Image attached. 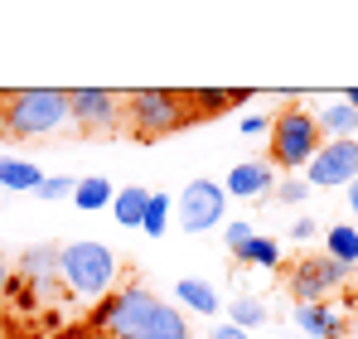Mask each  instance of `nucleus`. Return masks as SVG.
I'll return each instance as SVG.
<instances>
[{"instance_id":"obj_1","label":"nucleus","mask_w":358,"mask_h":339,"mask_svg":"<svg viewBox=\"0 0 358 339\" xmlns=\"http://www.w3.org/2000/svg\"><path fill=\"white\" fill-rule=\"evenodd\" d=\"M117 277H121V257L107 247V242H63L59 247V286L73 296V300H107L117 291Z\"/></svg>"},{"instance_id":"obj_2","label":"nucleus","mask_w":358,"mask_h":339,"mask_svg":"<svg viewBox=\"0 0 358 339\" xmlns=\"http://www.w3.org/2000/svg\"><path fill=\"white\" fill-rule=\"evenodd\" d=\"M0 121L10 136H59L73 126V112H68V92L63 88H20L0 102Z\"/></svg>"},{"instance_id":"obj_3","label":"nucleus","mask_w":358,"mask_h":339,"mask_svg":"<svg viewBox=\"0 0 358 339\" xmlns=\"http://www.w3.org/2000/svg\"><path fill=\"white\" fill-rule=\"evenodd\" d=\"M126 121L141 141H160L179 131L184 121H194V107H189V92H170V88H136L126 97Z\"/></svg>"},{"instance_id":"obj_4","label":"nucleus","mask_w":358,"mask_h":339,"mask_svg":"<svg viewBox=\"0 0 358 339\" xmlns=\"http://www.w3.org/2000/svg\"><path fill=\"white\" fill-rule=\"evenodd\" d=\"M155 305H160V296H150L145 286H121V291L107 296V300L92 305V335H102V339H136L145 325H150Z\"/></svg>"},{"instance_id":"obj_5","label":"nucleus","mask_w":358,"mask_h":339,"mask_svg":"<svg viewBox=\"0 0 358 339\" xmlns=\"http://www.w3.org/2000/svg\"><path fill=\"white\" fill-rule=\"evenodd\" d=\"M320 151V126L315 112H305L300 102H286L281 112H271V160L286 170H305Z\"/></svg>"},{"instance_id":"obj_6","label":"nucleus","mask_w":358,"mask_h":339,"mask_svg":"<svg viewBox=\"0 0 358 339\" xmlns=\"http://www.w3.org/2000/svg\"><path fill=\"white\" fill-rule=\"evenodd\" d=\"M349 282H354V267H344L334 257H305V262L291 267V296H296V305H320V300L339 296Z\"/></svg>"},{"instance_id":"obj_7","label":"nucleus","mask_w":358,"mask_h":339,"mask_svg":"<svg viewBox=\"0 0 358 339\" xmlns=\"http://www.w3.org/2000/svg\"><path fill=\"white\" fill-rule=\"evenodd\" d=\"M223 209H228V189H223L218 179H189L184 194H179V204H175L179 228L194 233V237L223 223Z\"/></svg>"},{"instance_id":"obj_8","label":"nucleus","mask_w":358,"mask_h":339,"mask_svg":"<svg viewBox=\"0 0 358 339\" xmlns=\"http://www.w3.org/2000/svg\"><path fill=\"white\" fill-rule=\"evenodd\" d=\"M68 112H73V126L102 136V131H117L126 121V97L112 92V88H73L68 92Z\"/></svg>"},{"instance_id":"obj_9","label":"nucleus","mask_w":358,"mask_h":339,"mask_svg":"<svg viewBox=\"0 0 358 339\" xmlns=\"http://www.w3.org/2000/svg\"><path fill=\"white\" fill-rule=\"evenodd\" d=\"M354 179H358V141H329L305 165L310 189H339V184H354Z\"/></svg>"},{"instance_id":"obj_10","label":"nucleus","mask_w":358,"mask_h":339,"mask_svg":"<svg viewBox=\"0 0 358 339\" xmlns=\"http://www.w3.org/2000/svg\"><path fill=\"white\" fill-rule=\"evenodd\" d=\"M15 282H24L29 296H34V305H44V300L54 296V286H59V247H54V242L24 247V252H20V267H15Z\"/></svg>"},{"instance_id":"obj_11","label":"nucleus","mask_w":358,"mask_h":339,"mask_svg":"<svg viewBox=\"0 0 358 339\" xmlns=\"http://www.w3.org/2000/svg\"><path fill=\"white\" fill-rule=\"evenodd\" d=\"M291 320H296V330L305 339H344V315H339V305H329V300H320V305H296Z\"/></svg>"},{"instance_id":"obj_12","label":"nucleus","mask_w":358,"mask_h":339,"mask_svg":"<svg viewBox=\"0 0 358 339\" xmlns=\"http://www.w3.org/2000/svg\"><path fill=\"white\" fill-rule=\"evenodd\" d=\"M271 184H276L271 160H242V165H233V170H228V179H223V189H228L233 199H262Z\"/></svg>"},{"instance_id":"obj_13","label":"nucleus","mask_w":358,"mask_h":339,"mask_svg":"<svg viewBox=\"0 0 358 339\" xmlns=\"http://www.w3.org/2000/svg\"><path fill=\"white\" fill-rule=\"evenodd\" d=\"M315 126H320V136H329V141H354L358 136V112L344 97H334V102H324V107L315 112Z\"/></svg>"},{"instance_id":"obj_14","label":"nucleus","mask_w":358,"mask_h":339,"mask_svg":"<svg viewBox=\"0 0 358 339\" xmlns=\"http://www.w3.org/2000/svg\"><path fill=\"white\" fill-rule=\"evenodd\" d=\"M136 339H194L189 335V320H184V310L179 305H155V315H150V325L141 330Z\"/></svg>"},{"instance_id":"obj_15","label":"nucleus","mask_w":358,"mask_h":339,"mask_svg":"<svg viewBox=\"0 0 358 339\" xmlns=\"http://www.w3.org/2000/svg\"><path fill=\"white\" fill-rule=\"evenodd\" d=\"M39 184H44V170L34 165V160L0 155V189H24V194H34Z\"/></svg>"},{"instance_id":"obj_16","label":"nucleus","mask_w":358,"mask_h":339,"mask_svg":"<svg viewBox=\"0 0 358 339\" xmlns=\"http://www.w3.org/2000/svg\"><path fill=\"white\" fill-rule=\"evenodd\" d=\"M112 179L107 174H87V179H78L73 184V204L83 209V214H97V209H112Z\"/></svg>"},{"instance_id":"obj_17","label":"nucleus","mask_w":358,"mask_h":339,"mask_svg":"<svg viewBox=\"0 0 358 339\" xmlns=\"http://www.w3.org/2000/svg\"><path fill=\"white\" fill-rule=\"evenodd\" d=\"M324 257H334V262H344V267L358 272V228L354 223H329L324 228Z\"/></svg>"},{"instance_id":"obj_18","label":"nucleus","mask_w":358,"mask_h":339,"mask_svg":"<svg viewBox=\"0 0 358 339\" xmlns=\"http://www.w3.org/2000/svg\"><path fill=\"white\" fill-rule=\"evenodd\" d=\"M175 300L189 305V310H199V315H218V310H223L218 291H213L208 282H199V277H184V282L175 286Z\"/></svg>"},{"instance_id":"obj_19","label":"nucleus","mask_w":358,"mask_h":339,"mask_svg":"<svg viewBox=\"0 0 358 339\" xmlns=\"http://www.w3.org/2000/svg\"><path fill=\"white\" fill-rule=\"evenodd\" d=\"M145 204H150V189H145V184H126V189L112 194V214H117V223H126V228H141Z\"/></svg>"},{"instance_id":"obj_20","label":"nucleus","mask_w":358,"mask_h":339,"mask_svg":"<svg viewBox=\"0 0 358 339\" xmlns=\"http://www.w3.org/2000/svg\"><path fill=\"white\" fill-rule=\"evenodd\" d=\"M238 267H257V272L281 267V242H276V237H266V233H252V242L238 252Z\"/></svg>"},{"instance_id":"obj_21","label":"nucleus","mask_w":358,"mask_h":339,"mask_svg":"<svg viewBox=\"0 0 358 339\" xmlns=\"http://www.w3.org/2000/svg\"><path fill=\"white\" fill-rule=\"evenodd\" d=\"M223 310H228V325H238V330H247V335H252L257 325H266V315H271L266 300H262V296H247V291H242L233 305H223Z\"/></svg>"},{"instance_id":"obj_22","label":"nucleus","mask_w":358,"mask_h":339,"mask_svg":"<svg viewBox=\"0 0 358 339\" xmlns=\"http://www.w3.org/2000/svg\"><path fill=\"white\" fill-rule=\"evenodd\" d=\"M141 228H145L150 237H165V233H170V194H155V189H150V204H145Z\"/></svg>"},{"instance_id":"obj_23","label":"nucleus","mask_w":358,"mask_h":339,"mask_svg":"<svg viewBox=\"0 0 358 339\" xmlns=\"http://www.w3.org/2000/svg\"><path fill=\"white\" fill-rule=\"evenodd\" d=\"M73 174H44V184L34 189V199H44V204H59V199H73Z\"/></svg>"},{"instance_id":"obj_24","label":"nucleus","mask_w":358,"mask_h":339,"mask_svg":"<svg viewBox=\"0 0 358 339\" xmlns=\"http://www.w3.org/2000/svg\"><path fill=\"white\" fill-rule=\"evenodd\" d=\"M252 233H257V228L247 223V219H238V223H228V228H223V242H228V252H233V257H238L242 247L252 242Z\"/></svg>"},{"instance_id":"obj_25","label":"nucleus","mask_w":358,"mask_h":339,"mask_svg":"<svg viewBox=\"0 0 358 339\" xmlns=\"http://www.w3.org/2000/svg\"><path fill=\"white\" fill-rule=\"evenodd\" d=\"M276 199L296 209V204H305V199H310V184H305V179H286V184L276 189Z\"/></svg>"},{"instance_id":"obj_26","label":"nucleus","mask_w":358,"mask_h":339,"mask_svg":"<svg viewBox=\"0 0 358 339\" xmlns=\"http://www.w3.org/2000/svg\"><path fill=\"white\" fill-rule=\"evenodd\" d=\"M238 131H242V136H271V116H266V112H247L238 121Z\"/></svg>"},{"instance_id":"obj_27","label":"nucleus","mask_w":358,"mask_h":339,"mask_svg":"<svg viewBox=\"0 0 358 339\" xmlns=\"http://www.w3.org/2000/svg\"><path fill=\"white\" fill-rule=\"evenodd\" d=\"M315 233H320V223H315V219H296V223H291V237H296V242H310Z\"/></svg>"},{"instance_id":"obj_28","label":"nucleus","mask_w":358,"mask_h":339,"mask_svg":"<svg viewBox=\"0 0 358 339\" xmlns=\"http://www.w3.org/2000/svg\"><path fill=\"white\" fill-rule=\"evenodd\" d=\"M208 339H252L247 330H238V325H213L208 330Z\"/></svg>"},{"instance_id":"obj_29","label":"nucleus","mask_w":358,"mask_h":339,"mask_svg":"<svg viewBox=\"0 0 358 339\" xmlns=\"http://www.w3.org/2000/svg\"><path fill=\"white\" fill-rule=\"evenodd\" d=\"M349 209H354V228H358V179L349 184Z\"/></svg>"},{"instance_id":"obj_30","label":"nucleus","mask_w":358,"mask_h":339,"mask_svg":"<svg viewBox=\"0 0 358 339\" xmlns=\"http://www.w3.org/2000/svg\"><path fill=\"white\" fill-rule=\"evenodd\" d=\"M344 102H349V107L358 112V88H349V92H344Z\"/></svg>"},{"instance_id":"obj_31","label":"nucleus","mask_w":358,"mask_h":339,"mask_svg":"<svg viewBox=\"0 0 358 339\" xmlns=\"http://www.w3.org/2000/svg\"><path fill=\"white\" fill-rule=\"evenodd\" d=\"M5 286H10V267L0 262V291H5Z\"/></svg>"},{"instance_id":"obj_32","label":"nucleus","mask_w":358,"mask_h":339,"mask_svg":"<svg viewBox=\"0 0 358 339\" xmlns=\"http://www.w3.org/2000/svg\"><path fill=\"white\" fill-rule=\"evenodd\" d=\"M92 339H102V335H92Z\"/></svg>"},{"instance_id":"obj_33","label":"nucleus","mask_w":358,"mask_h":339,"mask_svg":"<svg viewBox=\"0 0 358 339\" xmlns=\"http://www.w3.org/2000/svg\"><path fill=\"white\" fill-rule=\"evenodd\" d=\"M0 126H5V121H0Z\"/></svg>"},{"instance_id":"obj_34","label":"nucleus","mask_w":358,"mask_h":339,"mask_svg":"<svg viewBox=\"0 0 358 339\" xmlns=\"http://www.w3.org/2000/svg\"><path fill=\"white\" fill-rule=\"evenodd\" d=\"M354 330H358V325H354Z\"/></svg>"}]
</instances>
